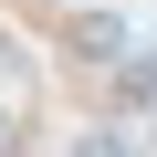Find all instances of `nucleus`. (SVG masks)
<instances>
[{"instance_id": "1", "label": "nucleus", "mask_w": 157, "mask_h": 157, "mask_svg": "<svg viewBox=\"0 0 157 157\" xmlns=\"http://www.w3.org/2000/svg\"><path fill=\"white\" fill-rule=\"evenodd\" d=\"M63 157H147V147H136V136H126V126H84V136H73V147H63Z\"/></svg>"}, {"instance_id": "2", "label": "nucleus", "mask_w": 157, "mask_h": 157, "mask_svg": "<svg viewBox=\"0 0 157 157\" xmlns=\"http://www.w3.org/2000/svg\"><path fill=\"white\" fill-rule=\"evenodd\" d=\"M115 94H126V105H157V52H126V73H115Z\"/></svg>"}]
</instances>
